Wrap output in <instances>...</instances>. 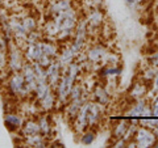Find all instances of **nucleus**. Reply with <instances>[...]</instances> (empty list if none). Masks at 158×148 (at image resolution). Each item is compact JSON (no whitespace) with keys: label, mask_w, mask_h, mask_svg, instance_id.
<instances>
[{"label":"nucleus","mask_w":158,"mask_h":148,"mask_svg":"<svg viewBox=\"0 0 158 148\" xmlns=\"http://www.w3.org/2000/svg\"><path fill=\"white\" fill-rule=\"evenodd\" d=\"M61 79V63L59 62H52L46 67V80L50 87H57Z\"/></svg>","instance_id":"nucleus-1"},{"label":"nucleus","mask_w":158,"mask_h":148,"mask_svg":"<svg viewBox=\"0 0 158 148\" xmlns=\"http://www.w3.org/2000/svg\"><path fill=\"white\" fill-rule=\"evenodd\" d=\"M24 56L28 62L34 63L38 62L40 58L42 56V47L40 42H28V46L24 51Z\"/></svg>","instance_id":"nucleus-2"},{"label":"nucleus","mask_w":158,"mask_h":148,"mask_svg":"<svg viewBox=\"0 0 158 148\" xmlns=\"http://www.w3.org/2000/svg\"><path fill=\"white\" fill-rule=\"evenodd\" d=\"M24 60H23V55L20 54L17 49H11L9 50V55H8V67L12 72H19L23 70L24 67Z\"/></svg>","instance_id":"nucleus-3"},{"label":"nucleus","mask_w":158,"mask_h":148,"mask_svg":"<svg viewBox=\"0 0 158 148\" xmlns=\"http://www.w3.org/2000/svg\"><path fill=\"white\" fill-rule=\"evenodd\" d=\"M154 134L148 129H140L136 134V143L140 147H150L154 144Z\"/></svg>","instance_id":"nucleus-4"},{"label":"nucleus","mask_w":158,"mask_h":148,"mask_svg":"<svg viewBox=\"0 0 158 148\" xmlns=\"http://www.w3.org/2000/svg\"><path fill=\"white\" fill-rule=\"evenodd\" d=\"M4 122H6V126L9 131H17L21 129L23 126V119L17 113H7L6 118H4Z\"/></svg>","instance_id":"nucleus-5"},{"label":"nucleus","mask_w":158,"mask_h":148,"mask_svg":"<svg viewBox=\"0 0 158 148\" xmlns=\"http://www.w3.org/2000/svg\"><path fill=\"white\" fill-rule=\"evenodd\" d=\"M73 8V0H54V3L50 6V13L53 16H57L59 13H63Z\"/></svg>","instance_id":"nucleus-6"},{"label":"nucleus","mask_w":158,"mask_h":148,"mask_svg":"<svg viewBox=\"0 0 158 148\" xmlns=\"http://www.w3.org/2000/svg\"><path fill=\"white\" fill-rule=\"evenodd\" d=\"M21 131L24 136H32V135H36V134H41L40 131V123L37 119H28L23 123L21 126Z\"/></svg>","instance_id":"nucleus-7"},{"label":"nucleus","mask_w":158,"mask_h":148,"mask_svg":"<svg viewBox=\"0 0 158 148\" xmlns=\"http://www.w3.org/2000/svg\"><path fill=\"white\" fill-rule=\"evenodd\" d=\"M87 25L91 26V28H99L102 25V21H103V13L99 8H94L90 11L87 16Z\"/></svg>","instance_id":"nucleus-8"},{"label":"nucleus","mask_w":158,"mask_h":148,"mask_svg":"<svg viewBox=\"0 0 158 148\" xmlns=\"http://www.w3.org/2000/svg\"><path fill=\"white\" fill-rule=\"evenodd\" d=\"M107 55H108V54L106 53L104 47H102V46H92L90 50L87 51V58H88V60H91L92 63L100 62L102 59L106 58Z\"/></svg>","instance_id":"nucleus-9"},{"label":"nucleus","mask_w":158,"mask_h":148,"mask_svg":"<svg viewBox=\"0 0 158 148\" xmlns=\"http://www.w3.org/2000/svg\"><path fill=\"white\" fill-rule=\"evenodd\" d=\"M75 55H77V54L74 53L71 45L70 46H66L61 51V54H59V63H61V66H66L67 67L74 60V56H75Z\"/></svg>","instance_id":"nucleus-10"},{"label":"nucleus","mask_w":158,"mask_h":148,"mask_svg":"<svg viewBox=\"0 0 158 148\" xmlns=\"http://www.w3.org/2000/svg\"><path fill=\"white\" fill-rule=\"evenodd\" d=\"M146 114H150V110L146 107L145 102L138 100V102L136 105H133V107L129 111V115H133V117H140V115H146Z\"/></svg>","instance_id":"nucleus-11"},{"label":"nucleus","mask_w":158,"mask_h":148,"mask_svg":"<svg viewBox=\"0 0 158 148\" xmlns=\"http://www.w3.org/2000/svg\"><path fill=\"white\" fill-rule=\"evenodd\" d=\"M41 47H42V54L49 58H54L58 55V47L56 43H53L52 41L48 42H41Z\"/></svg>","instance_id":"nucleus-12"},{"label":"nucleus","mask_w":158,"mask_h":148,"mask_svg":"<svg viewBox=\"0 0 158 148\" xmlns=\"http://www.w3.org/2000/svg\"><path fill=\"white\" fill-rule=\"evenodd\" d=\"M38 123H40V131H41V134L46 138L49 134H50V130H52V123H50V121H49L48 115L40 117Z\"/></svg>","instance_id":"nucleus-13"},{"label":"nucleus","mask_w":158,"mask_h":148,"mask_svg":"<svg viewBox=\"0 0 158 148\" xmlns=\"http://www.w3.org/2000/svg\"><path fill=\"white\" fill-rule=\"evenodd\" d=\"M94 95H95V98L98 103L100 105H106V103L110 101V96H108V92L102 87H98L95 91H94Z\"/></svg>","instance_id":"nucleus-14"},{"label":"nucleus","mask_w":158,"mask_h":148,"mask_svg":"<svg viewBox=\"0 0 158 148\" xmlns=\"http://www.w3.org/2000/svg\"><path fill=\"white\" fill-rule=\"evenodd\" d=\"M145 85L144 84H141V83H137L135 84V87L132 88V91H131V97H133L135 100H141L142 96L145 95Z\"/></svg>","instance_id":"nucleus-15"},{"label":"nucleus","mask_w":158,"mask_h":148,"mask_svg":"<svg viewBox=\"0 0 158 148\" xmlns=\"http://www.w3.org/2000/svg\"><path fill=\"white\" fill-rule=\"evenodd\" d=\"M94 140H95V132H94L92 130H87L81 138V142L83 143V144H86V146L91 144Z\"/></svg>","instance_id":"nucleus-16"},{"label":"nucleus","mask_w":158,"mask_h":148,"mask_svg":"<svg viewBox=\"0 0 158 148\" xmlns=\"http://www.w3.org/2000/svg\"><path fill=\"white\" fill-rule=\"evenodd\" d=\"M124 3L129 9H136L138 3H140V0H124Z\"/></svg>","instance_id":"nucleus-17"},{"label":"nucleus","mask_w":158,"mask_h":148,"mask_svg":"<svg viewBox=\"0 0 158 148\" xmlns=\"http://www.w3.org/2000/svg\"><path fill=\"white\" fill-rule=\"evenodd\" d=\"M152 114L158 115V98L154 101V103L152 105Z\"/></svg>","instance_id":"nucleus-18"}]
</instances>
